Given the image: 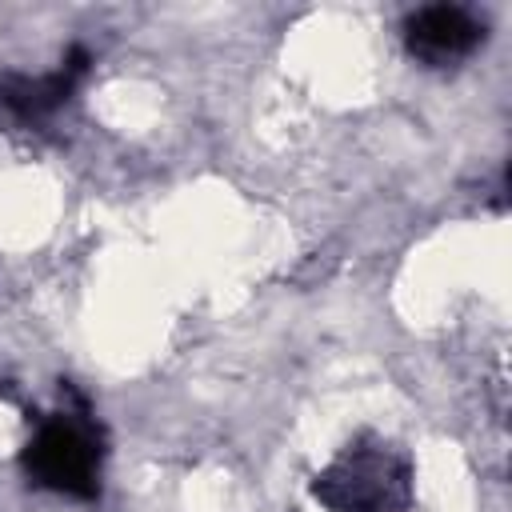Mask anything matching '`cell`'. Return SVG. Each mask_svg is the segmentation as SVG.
I'll return each instance as SVG.
<instances>
[{
    "label": "cell",
    "mask_w": 512,
    "mask_h": 512,
    "mask_svg": "<svg viewBox=\"0 0 512 512\" xmlns=\"http://www.w3.org/2000/svg\"><path fill=\"white\" fill-rule=\"evenodd\" d=\"M24 472L60 496L92 500L100 492V436L84 412L48 416L20 456Z\"/></svg>",
    "instance_id": "1"
},
{
    "label": "cell",
    "mask_w": 512,
    "mask_h": 512,
    "mask_svg": "<svg viewBox=\"0 0 512 512\" xmlns=\"http://www.w3.org/2000/svg\"><path fill=\"white\" fill-rule=\"evenodd\" d=\"M404 40L412 56L428 64H448L468 56L484 40V24L460 4H428L404 20Z\"/></svg>",
    "instance_id": "3"
},
{
    "label": "cell",
    "mask_w": 512,
    "mask_h": 512,
    "mask_svg": "<svg viewBox=\"0 0 512 512\" xmlns=\"http://www.w3.org/2000/svg\"><path fill=\"white\" fill-rule=\"evenodd\" d=\"M312 496L332 512H396L408 500V472L376 448H348L312 480Z\"/></svg>",
    "instance_id": "2"
},
{
    "label": "cell",
    "mask_w": 512,
    "mask_h": 512,
    "mask_svg": "<svg viewBox=\"0 0 512 512\" xmlns=\"http://www.w3.org/2000/svg\"><path fill=\"white\" fill-rule=\"evenodd\" d=\"M84 68H88V52L72 48L68 60L56 72H44V76H4L0 80V108H8L20 120H40V116L56 112L72 96V88L84 76Z\"/></svg>",
    "instance_id": "4"
}]
</instances>
